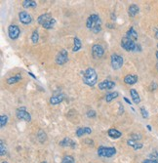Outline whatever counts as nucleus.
Listing matches in <instances>:
<instances>
[{
    "label": "nucleus",
    "instance_id": "nucleus-24",
    "mask_svg": "<svg viewBox=\"0 0 158 163\" xmlns=\"http://www.w3.org/2000/svg\"><path fill=\"white\" fill-rule=\"evenodd\" d=\"M118 92H111V93L109 94H107V96H105V101H107V103H109L111 102L112 100H114V99H116L118 97Z\"/></svg>",
    "mask_w": 158,
    "mask_h": 163
},
{
    "label": "nucleus",
    "instance_id": "nucleus-13",
    "mask_svg": "<svg viewBox=\"0 0 158 163\" xmlns=\"http://www.w3.org/2000/svg\"><path fill=\"white\" fill-rule=\"evenodd\" d=\"M65 99V96L64 94H58V95H54L52 96L50 98V104L53 105H59L64 101Z\"/></svg>",
    "mask_w": 158,
    "mask_h": 163
},
{
    "label": "nucleus",
    "instance_id": "nucleus-10",
    "mask_svg": "<svg viewBox=\"0 0 158 163\" xmlns=\"http://www.w3.org/2000/svg\"><path fill=\"white\" fill-rule=\"evenodd\" d=\"M104 49L101 44H95L92 46V55L95 59H100L103 57Z\"/></svg>",
    "mask_w": 158,
    "mask_h": 163
},
{
    "label": "nucleus",
    "instance_id": "nucleus-11",
    "mask_svg": "<svg viewBox=\"0 0 158 163\" xmlns=\"http://www.w3.org/2000/svg\"><path fill=\"white\" fill-rule=\"evenodd\" d=\"M19 19H20V22L24 24H29L31 22H32V17L26 11L19 13Z\"/></svg>",
    "mask_w": 158,
    "mask_h": 163
},
{
    "label": "nucleus",
    "instance_id": "nucleus-4",
    "mask_svg": "<svg viewBox=\"0 0 158 163\" xmlns=\"http://www.w3.org/2000/svg\"><path fill=\"white\" fill-rule=\"evenodd\" d=\"M116 153V150L114 148L100 147L98 148V155L101 157H111Z\"/></svg>",
    "mask_w": 158,
    "mask_h": 163
},
{
    "label": "nucleus",
    "instance_id": "nucleus-38",
    "mask_svg": "<svg viewBox=\"0 0 158 163\" xmlns=\"http://www.w3.org/2000/svg\"><path fill=\"white\" fill-rule=\"evenodd\" d=\"M143 163H158V161L153 160V159H146Z\"/></svg>",
    "mask_w": 158,
    "mask_h": 163
},
{
    "label": "nucleus",
    "instance_id": "nucleus-47",
    "mask_svg": "<svg viewBox=\"0 0 158 163\" xmlns=\"http://www.w3.org/2000/svg\"><path fill=\"white\" fill-rule=\"evenodd\" d=\"M157 69H158V65H157Z\"/></svg>",
    "mask_w": 158,
    "mask_h": 163
},
{
    "label": "nucleus",
    "instance_id": "nucleus-21",
    "mask_svg": "<svg viewBox=\"0 0 158 163\" xmlns=\"http://www.w3.org/2000/svg\"><path fill=\"white\" fill-rule=\"evenodd\" d=\"M21 80H22V75H21L20 73H18V74H16V75H14V76L7 79L6 82H7V84L11 85V84H15L17 82H19V81H21Z\"/></svg>",
    "mask_w": 158,
    "mask_h": 163
},
{
    "label": "nucleus",
    "instance_id": "nucleus-15",
    "mask_svg": "<svg viewBox=\"0 0 158 163\" xmlns=\"http://www.w3.org/2000/svg\"><path fill=\"white\" fill-rule=\"evenodd\" d=\"M60 146L61 147H69V148H74L76 147V144L71 139H70V138L65 137L64 140H62L61 142H60Z\"/></svg>",
    "mask_w": 158,
    "mask_h": 163
},
{
    "label": "nucleus",
    "instance_id": "nucleus-31",
    "mask_svg": "<svg viewBox=\"0 0 158 163\" xmlns=\"http://www.w3.org/2000/svg\"><path fill=\"white\" fill-rule=\"evenodd\" d=\"M87 116L89 118H94L95 116H96V111H93V109H92V111H89L87 112Z\"/></svg>",
    "mask_w": 158,
    "mask_h": 163
},
{
    "label": "nucleus",
    "instance_id": "nucleus-37",
    "mask_svg": "<svg viewBox=\"0 0 158 163\" xmlns=\"http://www.w3.org/2000/svg\"><path fill=\"white\" fill-rule=\"evenodd\" d=\"M143 148V144H140V143H137L136 145H135V147L133 148H134L135 150H140V148Z\"/></svg>",
    "mask_w": 158,
    "mask_h": 163
},
{
    "label": "nucleus",
    "instance_id": "nucleus-5",
    "mask_svg": "<svg viewBox=\"0 0 158 163\" xmlns=\"http://www.w3.org/2000/svg\"><path fill=\"white\" fill-rule=\"evenodd\" d=\"M123 63H124V60H123V57L118 55V54H113L110 58V63L111 66L113 69H119L122 68Z\"/></svg>",
    "mask_w": 158,
    "mask_h": 163
},
{
    "label": "nucleus",
    "instance_id": "nucleus-18",
    "mask_svg": "<svg viewBox=\"0 0 158 163\" xmlns=\"http://www.w3.org/2000/svg\"><path fill=\"white\" fill-rule=\"evenodd\" d=\"M107 134L110 138H112V139H118V138H120L122 136V133L120 132V131H118L115 128H110L109 130H108Z\"/></svg>",
    "mask_w": 158,
    "mask_h": 163
},
{
    "label": "nucleus",
    "instance_id": "nucleus-35",
    "mask_svg": "<svg viewBox=\"0 0 158 163\" xmlns=\"http://www.w3.org/2000/svg\"><path fill=\"white\" fill-rule=\"evenodd\" d=\"M138 143V142H136V141H134V140H132V139H129L128 141H127V144L129 145V146H131V147H133L134 148L135 147V145Z\"/></svg>",
    "mask_w": 158,
    "mask_h": 163
},
{
    "label": "nucleus",
    "instance_id": "nucleus-9",
    "mask_svg": "<svg viewBox=\"0 0 158 163\" xmlns=\"http://www.w3.org/2000/svg\"><path fill=\"white\" fill-rule=\"evenodd\" d=\"M17 117L22 120H26V121L29 122L31 121V115L29 114V112L26 111V108H21L17 109Z\"/></svg>",
    "mask_w": 158,
    "mask_h": 163
},
{
    "label": "nucleus",
    "instance_id": "nucleus-20",
    "mask_svg": "<svg viewBox=\"0 0 158 163\" xmlns=\"http://www.w3.org/2000/svg\"><path fill=\"white\" fill-rule=\"evenodd\" d=\"M130 94H131L133 102H134L136 105L140 104V95H139L138 92H137L135 89H131V90H130Z\"/></svg>",
    "mask_w": 158,
    "mask_h": 163
},
{
    "label": "nucleus",
    "instance_id": "nucleus-28",
    "mask_svg": "<svg viewBox=\"0 0 158 163\" xmlns=\"http://www.w3.org/2000/svg\"><path fill=\"white\" fill-rule=\"evenodd\" d=\"M62 163H75V159L73 158L71 155H65V156L62 158Z\"/></svg>",
    "mask_w": 158,
    "mask_h": 163
},
{
    "label": "nucleus",
    "instance_id": "nucleus-19",
    "mask_svg": "<svg viewBox=\"0 0 158 163\" xmlns=\"http://www.w3.org/2000/svg\"><path fill=\"white\" fill-rule=\"evenodd\" d=\"M140 11V9H139V7L137 6L136 4H132V5H130L129 7V9H128V14H129V16L130 17H135L137 14L139 13Z\"/></svg>",
    "mask_w": 158,
    "mask_h": 163
},
{
    "label": "nucleus",
    "instance_id": "nucleus-45",
    "mask_svg": "<svg viewBox=\"0 0 158 163\" xmlns=\"http://www.w3.org/2000/svg\"><path fill=\"white\" fill-rule=\"evenodd\" d=\"M2 163H7V162H2Z\"/></svg>",
    "mask_w": 158,
    "mask_h": 163
},
{
    "label": "nucleus",
    "instance_id": "nucleus-29",
    "mask_svg": "<svg viewBox=\"0 0 158 163\" xmlns=\"http://www.w3.org/2000/svg\"><path fill=\"white\" fill-rule=\"evenodd\" d=\"M6 151H7V150H6V147L4 145V142L1 141L0 142V155L3 156L4 154H6Z\"/></svg>",
    "mask_w": 158,
    "mask_h": 163
},
{
    "label": "nucleus",
    "instance_id": "nucleus-30",
    "mask_svg": "<svg viewBox=\"0 0 158 163\" xmlns=\"http://www.w3.org/2000/svg\"><path fill=\"white\" fill-rule=\"evenodd\" d=\"M140 112H142V115L143 118H148V112H147V111L143 107L140 108Z\"/></svg>",
    "mask_w": 158,
    "mask_h": 163
},
{
    "label": "nucleus",
    "instance_id": "nucleus-41",
    "mask_svg": "<svg viewBox=\"0 0 158 163\" xmlns=\"http://www.w3.org/2000/svg\"><path fill=\"white\" fill-rule=\"evenodd\" d=\"M29 74L30 76H32L34 79H36V76H35V75H33V73H32V72H29Z\"/></svg>",
    "mask_w": 158,
    "mask_h": 163
},
{
    "label": "nucleus",
    "instance_id": "nucleus-8",
    "mask_svg": "<svg viewBox=\"0 0 158 163\" xmlns=\"http://www.w3.org/2000/svg\"><path fill=\"white\" fill-rule=\"evenodd\" d=\"M8 34L9 37L11 38L12 40H16L17 38H19L20 34H21V30L18 26L16 24H11L8 27Z\"/></svg>",
    "mask_w": 158,
    "mask_h": 163
},
{
    "label": "nucleus",
    "instance_id": "nucleus-27",
    "mask_svg": "<svg viewBox=\"0 0 158 163\" xmlns=\"http://www.w3.org/2000/svg\"><path fill=\"white\" fill-rule=\"evenodd\" d=\"M7 122H8V116L5 114L1 115V117H0V126H1V128H4Z\"/></svg>",
    "mask_w": 158,
    "mask_h": 163
},
{
    "label": "nucleus",
    "instance_id": "nucleus-12",
    "mask_svg": "<svg viewBox=\"0 0 158 163\" xmlns=\"http://www.w3.org/2000/svg\"><path fill=\"white\" fill-rule=\"evenodd\" d=\"M115 86V83L113 81L111 80H104L101 81V83H99V88L101 90H109V89H112Z\"/></svg>",
    "mask_w": 158,
    "mask_h": 163
},
{
    "label": "nucleus",
    "instance_id": "nucleus-17",
    "mask_svg": "<svg viewBox=\"0 0 158 163\" xmlns=\"http://www.w3.org/2000/svg\"><path fill=\"white\" fill-rule=\"evenodd\" d=\"M91 133H92V129L89 128V127H80L76 131L77 137H82L85 134H91Z\"/></svg>",
    "mask_w": 158,
    "mask_h": 163
},
{
    "label": "nucleus",
    "instance_id": "nucleus-39",
    "mask_svg": "<svg viewBox=\"0 0 158 163\" xmlns=\"http://www.w3.org/2000/svg\"><path fill=\"white\" fill-rule=\"evenodd\" d=\"M154 36H155L156 39H158V26L154 27Z\"/></svg>",
    "mask_w": 158,
    "mask_h": 163
},
{
    "label": "nucleus",
    "instance_id": "nucleus-14",
    "mask_svg": "<svg viewBox=\"0 0 158 163\" xmlns=\"http://www.w3.org/2000/svg\"><path fill=\"white\" fill-rule=\"evenodd\" d=\"M125 37H127L128 39L136 42L137 40H138V33H137V31L134 30V27H130V30L126 32Z\"/></svg>",
    "mask_w": 158,
    "mask_h": 163
},
{
    "label": "nucleus",
    "instance_id": "nucleus-22",
    "mask_svg": "<svg viewBox=\"0 0 158 163\" xmlns=\"http://www.w3.org/2000/svg\"><path fill=\"white\" fill-rule=\"evenodd\" d=\"M82 47V43H81V40L79 39L78 37H75L73 39V48H72V51L73 52H78L80 49Z\"/></svg>",
    "mask_w": 158,
    "mask_h": 163
},
{
    "label": "nucleus",
    "instance_id": "nucleus-33",
    "mask_svg": "<svg viewBox=\"0 0 158 163\" xmlns=\"http://www.w3.org/2000/svg\"><path fill=\"white\" fill-rule=\"evenodd\" d=\"M150 157H151L153 160L158 161V151H153L151 154H150Z\"/></svg>",
    "mask_w": 158,
    "mask_h": 163
},
{
    "label": "nucleus",
    "instance_id": "nucleus-16",
    "mask_svg": "<svg viewBox=\"0 0 158 163\" xmlns=\"http://www.w3.org/2000/svg\"><path fill=\"white\" fill-rule=\"evenodd\" d=\"M124 82L128 85H133L138 82V76L135 74H128L124 77Z\"/></svg>",
    "mask_w": 158,
    "mask_h": 163
},
{
    "label": "nucleus",
    "instance_id": "nucleus-6",
    "mask_svg": "<svg viewBox=\"0 0 158 163\" xmlns=\"http://www.w3.org/2000/svg\"><path fill=\"white\" fill-rule=\"evenodd\" d=\"M121 46H122V48L124 49V50L130 52V51H135L136 50L137 44L135 43L134 41L128 39L127 37H124V38H122V40H121Z\"/></svg>",
    "mask_w": 158,
    "mask_h": 163
},
{
    "label": "nucleus",
    "instance_id": "nucleus-36",
    "mask_svg": "<svg viewBox=\"0 0 158 163\" xmlns=\"http://www.w3.org/2000/svg\"><path fill=\"white\" fill-rule=\"evenodd\" d=\"M101 30V26H99V27H95L92 31H93L94 33H99Z\"/></svg>",
    "mask_w": 158,
    "mask_h": 163
},
{
    "label": "nucleus",
    "instance_id": "nucleus-23",
    "mask_svg": "<svg viewBox=\"0 0 158 163\" xmlns=\"http://www.w3.org/2000/svg\"><path fill=\"white\" fill-rule=\"evenodd\" d=\"M23 6L24 8H34V7L37 6L36 1H33V0H24L23 1Z\"/></svg>",
    "mask_w": 158,
    "mask_h": 163
},
{
    "label": "nucleus",
    "instance_id": "nucleus-7",
    "mask_svg": "<svg viewBox=\"0 0 158 163\" xmlns=\"http://www.w3.org/2000/svg\"><path fill=\"white\" fill-rule=\"evenodd\" d=\"M68 53L65 49H62L59 52V54L56 57V63L60 66L65 65V63H68Z\"/></svg>",
    "mask_w": 158,
    "mask_h": 163
},
{
    "label": "nucleus",
    "instance_id": "nucleus-26",
    "mask_svg": "<svg viewBox=\"0 0 158 163\" xmlns=\"http://www.w3.org/2000/svg\"><path fill=\"white\" fill-rule=\"evenodd\" d=\"M38 40H39V34H38V30H34L32 34H31V41H32V43H37Z\"/></svg>",
    "mask_w": 158,
    "mask_h": 163
},
{
    "label": "nucleus",
    "instance_id": "nucleus-34",
    "mask_svg": "<svg viewBox=\"0 0 158 163\" xmlns=\"http://www.w3.org/2000/svg\"><path fill=\"white\" fill-rule=\"evenodd\" d=\"M140 138H142V137H140V135H137V134H132V135H131V139L136 141V142L140 140Z\"/></svg>",
    "mask_w": 158,
    "mask_h": 163
},
{
    "label": "nucleus",
    "instance_id": "nucleus-43",
    "mask_svg": "<svg viewBox=\"0 0 158 163\" xmlns=\"http://www.w3.org/2000/svg\"><path fill=\"white\" fill-rule=\"evenodd\" d=\"M156 58H157V60H158V51L156 52Z\"/></svg>",
    "mask_w": 158,
    "mask_h": 163
},
{
    "label": "nucleus",
    "instance_id": "nucleus-25",
    "mask_svg": "<svg viewBox=\"0 0 158 163\" xmlns=\"http://www.w3.org/2000/svg\"><path fill=\"white\" fill-rule=\"evenodd\" d=\"M46 133L44 132V131H39L38 132V135H37V139L39 140L40 143H44L45 141H46Z\"/></svg>",
    "mask_w": 158,
    "mask_h": 163
},
{
    "label": "nucleus",
    "instance_id": "nucleus-40",
    "mask_svg": "<svg viewBox=\"0 0 158 163\" xmlns=\"http://www.w3.org/2000/svg\"><path fill=\"white\" fill-rule=\"evenodd\" d=\"M124 101H125L126 103H127V104H129V105H132V103L130 102V100H128V99L126 98V97H124Z\"/></svg>",
    "mask_w": 158,
    "mask_h": 163
},
{
    "label": "nucleus",
    "instance_id": "nucleus-3",
    "mask_svg": "<svg viewBox=\"0 0 158 163\" xmlns=\"http://www.w3.org/2000/svg\"><path fill=\"white\" fill-rule=\"evenodd\" d=\"M99 26H101V21L100 19V17L98 15H96V14H93V15H91L87 19L86 27H87L88 30H93L95 27H99Z\"/></svg>",
    "mask_w": 158,
    "mask_h": 163
},
{
    "label": "nucleus",
    "instance_id": "nucleus-46",
    "mask_svg": "<svg viewBox=\"0 0 158 163\" xmlns=\"http://www.w3.org/2000/svg\"><path fill=\"white\" fill-rule=\"evenodd\" d=\"M157 48H158V43H157Z\"/></svg>",
    "mask_w": 158,
    "mask_h": 163
},
{
    "label": "nucleus",
    "instance_id": "nucleus-32",
    "mask_svg": "<svg viewBox=\"0 0 158 163\" xmlns=\"http://www.w3.org/2000/svg\"><path fill=\"white\" fill-rule=\"evenodd\" d=\"M118 107H119V109H118V114L119 115H121V114H123V112H124V108H123V105H122V104L121 103H118Z\"/></svg>",
    "mask_w": 158,
    "mask_h": 163
},
{
    "label": "nucleus",
    "instance_id": "nucleus-1",
    "mask_svg": "<svg viewBox=\"0 0 158 163\" xmlns=\"http://www.w3.org/2000/svg\"><path fill=\"white\" fill-rule=\"evenodd\" d=\"M98 81V74L93 68L87 69L83 72V82L88 86H94L97 84Z\"/></svg>",
    "mask_w": 158,
    "mask_h": 163
},
{
    "label": "nucleus",
    "instance_id": "nucleus-44",
    "mask_svg": "<svg viewBox=\"0 0 158 163\" xmlns=\"http://www.w3.org/2000/svg\"><path fill=\"white\" fill-rule=\"evenodd\" d=\"M41 163H47V162H45V161H43V162H41Z\"/></svg>",
    "mask_w": 158,
    "mask_h": 163
},
{
    "label": "nucleus",
    "instance_id": "nucleus-2",
    "mask_svg": "<svg viewBox=\"0 0 158 163\" xmlns=\"http://www.w3.org/2000/svg\"><path fill=\"white\" fill-rule=\"evenodd\" d=\"M37 22L44 28H46V30H51V28H53L55 26L56 20L54 18H52L51 14L46 13V14H42V15L38 17Z\"/></svg>",
    "mask_w": 158,
    "mask_h": 163
},
{
    "label": "nucleus",
    "instance_id": "nucleus-42",
    "mask_svg": "<svg viewBox=\"0 0 158 163\" xmlns=\"http://www.w3.org/2000/svg\"><path fill=\"white\" fill-rule=\"evenodd\" d=\"M146 128L148 129V131H151V126H150V125H147V126H146Z\"/></svg>",
    "mask_w": 158,
    "mask_h": 163
}]
</instances>
